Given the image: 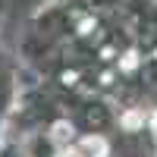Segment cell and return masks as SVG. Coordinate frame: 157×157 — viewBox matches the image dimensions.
<instances>
[{
    "label": "cell",
    "instance_id": "1",
    "mask_svg": "<svg viewBox=\"0 0 157 157\" xmlns=\"http://www.w3.org/2000/svg\"><path fill=\"white\" fill-rule=\"evenodd\" d=\"M63 157H85L82 148H69V151H63Z\"/></svg>",
    "mask_w": 157,
    "mask_h": 157
}]
</instances>
